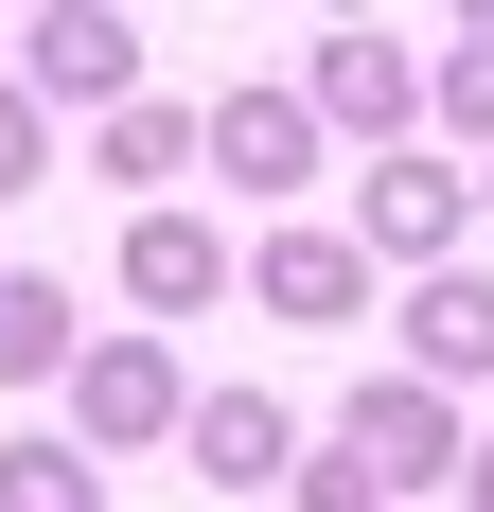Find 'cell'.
<instances>
[{"mask_svg": "<svg viewBox=\"0 0 494 512\" xmlns=\"http://www.w3.org/2000/svg\"><path fill=\"white\" fill-rule=\"evenodd\" d=\"M424 124L494 159V36H459V53H424Z\"/></svg>", "mask_w": 494, "mask_h": 512, "instance_id": "5bb4252c", "label": "cell"}, {"mask_svg": "<svg viewBox=\"0 0 494 512\" xmlns=\"http://www.w3.org/2000/svg\"><path fill=\"white\" fill-rule=\"evenodd\" d=\"M459 512H494V442H459Z\"/></svg>", "mask_w": 494, "mask_h": 512, "instance_id": "e0dca14e", "label": "cell"}, {"mask_svg": "<svg viewBox=\"0 0 494 512\" xmlns=\"http://www.w3.org/2000/svg\"><path fill=\"white\" fill-rule=\"evenodd\" d=\"M0 512H106V460L89 442H0Z\"/></svg>", "mask_w": 494, "mask_h": 512, "instance_id": "4fadbf2b", "label": "cell"}, {"mask_svg": "<svg viewBox=\"0 0 494 512\" xmlns=\"http://www.w3.org/2000/svg\"><path fill=\"white\" fill-rule=\"evenodd\" d=\"M406 371L424 389H477L494 371V283L477 265H406Z\"/></svg>", "mask_w": 494, "mask_h": 512, "instance_id": "9c48e42d", "label": "cell"}, {"mask_svg": "<svg viewBox=\"0 0 494 512\" xmlns=\"http://www.w3.org/2000/svg\"><path fill=\"white\" fill-rule=\"evenodd\" d=\"M195 159H212V177H230L247 212H283L300 177L336 159V124H318V106H300V89H212V106H195Z\"/></svg>", "mask_w": 494, "mask_h": 512, "instance_id": "277c9868", "label": "cell"}, {"mask_svg": "<svg viewBox=\"0 0 494 512\" xmlns=\"http://www.w3.org/2000/svg\"><path fill=\"white\" fill-rule=\"evenodd\" d=\"M124 301H142V318H212V301H230V230L142 212V230H124Z\"/></svg>", "mask_w": 494, "mask_h": 512, "instance_id": "30bf717a", "label": "cell"}, {"mask_svg": "<svg viewBox=\"0 0 494 512\" xmlns=\"http://www.w3.org/2000/svg\"><path fill=\"white\" fill-rule=\"evenodd\" d=\"M89 177H124V195H159V177H195V106H159V89L89 106Z\"/></svg>", "mask_w": 494, "mask_h": 512, "instance_id": "8fae6325", "label": "cell"}, {"mask_svg": "<svg viewBox=\"0 0 494 512\" xmlns=\"http://www.w3.org/2000/svg\"><path fill=\"white\" fill-rule=\"evenodd\" d=\"M177 460H195L212 495H283L300 407H283V389H195V407H177Z\"/></svg>", "mask_w": 494, "mask_h": 512, "instance_id": "ba28073f", "label": "cell"}, {"mask_svg": "<svg viewBox=\"0 0 494 512\" xmlns=\"http://www.w3.org/2000/svg\"><path fill=\"white\" fill-rule=\"evenodd\" d=\"M300 106H318L336 142H424V53H406V36H371V18H318Z\"/></svg>", "mask_w": 494, "mask_h": 512, "instance_id": "3957f363", "label": "cell"}, {"mask_svg": "<svg viewBox=\"0 0 494 512\" xmlns=\"http://www.w3.org/2000/svg\"><path fill=\"white\" fill-rule=\"evenodd\" d=\"M283 512H406V495L353 460V442H318V460H283Z\"/></svg>", "mask_w": 494, "mask_h": 512, "instance_id": "9a60e30c", "label": "cell"}, {"mask_svg": "<svg viewBox=\"0 0 494 512\" xmlns=\"http://www.w3.org/2000/svg\"><path fill=\"white\" fill-rule=\"evenodd\" d=\"M71 283H36V265H0V389H53V371H71Z\"/></svg>", "mask_w": 494, "mask_h": 512, "instance_id": "7c38bea8", "label": "cell"}, {"mask_svg": "<svg viewBox=\"0 0 494 512\" xmlns=\"http://www.w3.org/2000/svg\"><path fill=\"white\" fill-rule=\"evenodd\" d=\"M459 36H494V0H459Z\"/></svg>", "mask_w": 494, "mask_h": 512, "instance_id": "ac0fdd59", "label": "cell"}, {"mask_svg": "<svg viewBox=\"0 0 494 512\" xmlns=\"http://www.w3.org/2000/svg\"><path fill=\"white\" fill-rule=\"evenodd\" d=\"M18 89H36L53 124H71V106H124L142 89V18H124V0H36V18H18Z\"/></svg>", "mask_w": 494, "mask_h": 512, "instance_id": "5b68a950", "label": "cell"}, {"mask_svg": "<svg viewBox=\"0 0 494 512\" xmlns=\"http://www.w3.org/2000/svg\"><path fill=\"white\" fill-rule=\"evenodd\" d=\"M336 442L389 477V495H442V477H459V389H424V371H371V389L336 407Z\"/></svg>", "mask_w": 494, "mask_h": 512, "instance_id": "8992f818", "label": "cell"}, {"mask_svg": "<svg viewBox=\"0 0 494 512\" xmlns=\"http://www.w3.org/2000/svg\"><path fill=\"white\" fill-rule=\"evenodd\" d=\"M459 230H477V177H459L442 142H371V177H353V248H371V283L459 265Z\"/></svg>", "mask_w": 494, "mask_h": 512, "instance_id": "7a4b0ae2", "label": "cell"}, {"mask_svg": "<svg viewBox=\"0 0 494 512\" xmlns=\"http://www.w3.org/2000/svg\"><path fill=\"white\" fill-rule=\"evenodd\" d=\"M247 301H265V318H300V336H353V318H371V248L283 212V230L247 248Z\"/></svg>", "mask_w": 494, "mask_h": 512, "instance_id": "52a82bcc", "label": "cell"}, {"mask_svg": "<svg viewBox=\"0 0 494 512\" xmlns=\"http://www.w3.org/2000/svg\"><path fill=\"white\" fill-rule=\"evenodd\" d=\"M477 212H494V159H477Z\"/></svg>", "mask_w": 494, "mask_h": 512, "instance_id": "d6986e66", "label": "cell"}, {"mask_svg": "<svg viewBox=\"0 0 494 512\" xmlns=\"http://www.w3.org/2000/svg\"><path fill=\"white\" fill-rule=\"evenodd\" d=\"M36 177H53V106L0 71V195H36Z\"/></svg>", "mask_w": 494, "mask_h": 512, "instance_id": "2e32d148", "label": "cell"}, {"mask_svg": "<svg viewBox=\"0 0 494 512\" xmlns=\"http://www.w3.org/2000/svg\"><path fill=\"white\" fill-rule=\"evenodd\" d=\"M71 424H89V460H142V442H177V407H195V371H177V336L159 318H124V336H71Z\"/></svg>", "mask_w": 494, "mask_h": 512, "instance_id": "6da1fadb", "label": "cell"}]
</instances>
